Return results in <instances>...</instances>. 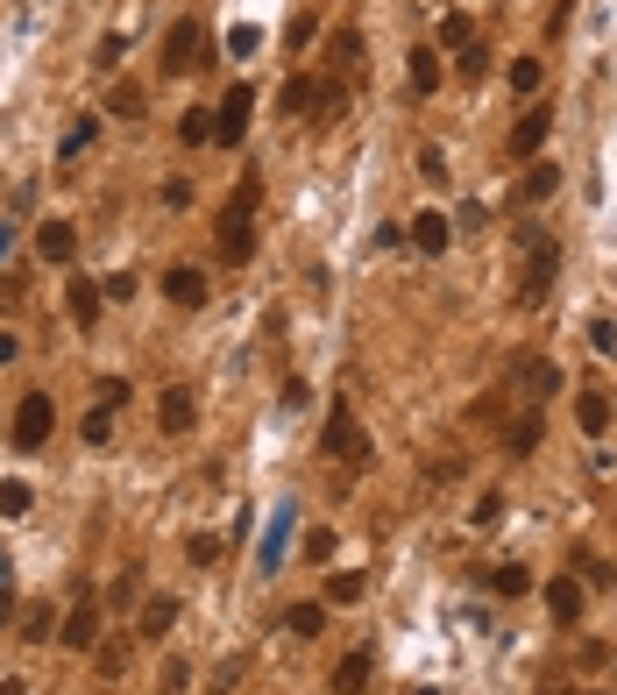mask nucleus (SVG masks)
I'll return each mask as SVG.
<instances>
[{"label": "nucleus", "mask_w": 617, "mask_h": 695, "mask_svg": "<svg viewBox=\"0 0 617 695\" xmlns=\"http://www.w3.org/2000/svg\"><path fill=\"white\" fill-rule=\"evenodd\" d=\"M185 681H192V660H178V653H171V660L157 667V688H164V695H178Z\"/></svg>", "instance_id": "nucleus-36"}, {"label": "nucleus", "mask_w": 617, "mask_h": 695, "mask_svg": "<svg viewBox=\"0 0 617 695\" xmlns=\"http://www.w3.org/2000/svg\"><path fill=\"white\" fill-rule=\"evenodd\" d=\"M71 249H79V227H71V220H43L36 227V256L43 263H71Z\"/></svg>", "instance_id": "nucleus-11"}, {"label": "nucleus", "mask_w": 617, "mask_h": 695, "mask_svg": "<svg viewBox=\"0 0 617 695\" xmlns=\"http://www.w3.org/2000/svg\"><path fill=\"white\" fill-rule=\"evenodd\" d=\"M29 504H36V490H29L22 476H8V483H0V518H22Z\"/></svg>", "instance_id": "nucleus-27"}, {"label": "nucleus", "mask_w": 617, "mask_h": 695, "mask_svg": "<svg viewBox=\"0 0 617 695\" xmlns=\"http://www.w3.org/2000/svg\"><path fill=\"white\" fill-rule=\"evenodd\" d=\"M185 554H192L199 568H213V561H220V539H213V532H192V539H185Z\"/></svg>", "instance_id": "nucleus-39"}, {"label": "nucleus", "mask_w": 617, "mask_h": 695, "mask_svg": "<svg viewBox=\"0 0 617 695\" xmlns=\"http://www.w3.org/2000/svg\"><path fill=\"white\" fill-rule=\"evenodd\" d=\"M412 93H440V57L433 50H412Z\"/></svg>", "instance_id": "nucleus-28"}, {"label": "nucleus", "mask_w": 617, "mask_h": 695, "mask_svg": "<svg viewBox=\"0 0 617 695\" xmlns=\"http://www.w3.org/2000/svg\"><path fill=\"white\" fill-rule=\"evenodd\" d=\"M490 589H497V596H511V603H518V596H532V568L504 561V568H490Z\"/></svg>", "instance_id": "nucleus-21"}, {"label": "nucleus", "mask_w": 617, "mask_h": 695, "mask_svg": "<svg viewBox=\"0 0 617 695\" xmlns=\"http://www.w3.org/2000/svg\"><path fill=\"white\" fill-rule=\"evenodd\" d=\"M57 646H71V653H93V646H100V603H93V589H79L71 617L57 625Z\"/></svg>", "instance_id": "nucleus-5"}, {"label": "nucleus", "mask_w": 617, "mask_h": 695, "mask_svg": "<svg viewBox=\"0 0 617 695\" xmlns=\"http://www.w3.org/2000/svg\"><path fill=\"white\" fill-rule=\"evenodd\" d=\"M8 249H15V235H8V227H0V263H8Z\"/></svg>", "instance_id": "nucleus-50"}, {"label": "nucleus", "mask_w": 617, "mask_h": 695, "mask_svg": "<svg viewBox=\"0 0 617 695\" xmlns=\"http://www.w3.org/2000/svg\"><path fill=\"white\" fill-rule=\"evenodd\" d=\"M518 192H525V199H532V206H539V199H554V192H561V171H554V164H532V171H525V185H518Z\"/></svg>", "instance_id": "nucleus-23"}, {"label": "nucleus", "mask_w": 617, "mask_h": 695, "mask_svg": "<svg viewBox=\"0 0 617 695\" xmlns=\"http://www.w3.org/2000/svg\"><path fill=\"white\" fill-rule=\"evenodd\" d=\"M547 135H554V107H532V114L511 128V157H539V149H547Z\"/></svg>", "instance_id": "nucleus-10"}, {"label": "nucleus", "mask_w": 617, "mask_h": 695, "mask_svg": "<svg viewBox=\"0 0 617 695\" xmlns=\"http://www.w3.org/2000/svg\"><path fill=\"white\" fill-rule=\"evenodd\" d=\"M539 79H547L539 57H511V93H539Z\"/></svg>", "instance_id": "nucleus-30"}, {"label": "nucleus", "mask_w": 617, "mask_h": 695, "mask_svg": "<svg viewBox=\"0 0 617 695\" xmlns=\"http://www.w3.org/2000/svg\"><path fill=\"white\" fill-rule=\"evenodd\" d=\"M0 695H29V681H0Z\"/></svg>", "instance_id": "nucleus-49"}, {"label": "nucleus", "mask_w": 617, "mask_h": 695, "mask_svg": "<svg viewBox=\"0 0 617 695\" xmlns=\"http://www.w3.org/2000/svg\"><path fill=\"white\" fill-rule=\"evenodd\" d=\"M405 235H412L426 256H447V242H454V220H447V213H419V220L405 227Z\"/></svg>", "instance_id": "nucleus-13"}, {"label": "nucleus", "mask_w": 617, "mask_h": 695, "mask_svg": "<svg viewBox=\"0 0 617 695\" xmlns=\"http://www.w3.org/2000/svg\"><path fill=\"white\" fill-rule=\"evenodd\" d=\"M227 50H235V57H256V50H263V29H235V36H227Z\"/></svg>", "instance_id": "nucleus-41"}, {"label": "nucleus", "mask_w": 617, "mask_h": 695, "mask_svg": "<svg viewBox=\"0 0 617 695\" xmlns=\"http://www.w3.org/2000/svg\"><path fill=\"white\" fill-rule=\"evenodd\" d=\"M277 398H284V412H298V405L313 398V391H305V376H284V391H277Z\"/></svg>", "instance_id": "nucleus-44"}, {"label": "nucleus", "mask_w": 617, "mask_h": 695, "mask_svg": "<svg viewBox=\"0 0 617 695\" xmlns=\"http://www.w3.org/2000/svg\"><path fill=\"white\" fill-rule=\"evenodd\" d=\"M50 426H57V405H50L43 391H29V398L15 405V447H22V454H36V447L50 440Z\"/></svg>", "instance_id": "nucleus-4"}, {"label": "nucleus", "mask_w": 617, "mask_h": 695, "mask_svg": "<svg viewBox=\"0 0 617 695\" xmlns=\"http://www.w3.org/2000/svg\"><path fill=\"white\" fill-rule=\"evenodd\" d=\"M525 277H518V305H547L554 277H561V242L554 235H539V227H525Z\"/></svg>", "instance_id": "nucleus-1"}, {"label": "nucleus", "mask_w": 617, "mask_h": 695, "mask_svg": "<svg viewBox=\"0 0 617 695\" xmlns=\"http://www.w3.org/2000/svg\"><path fill=\"white\" fill-rule=\"evenodd\" d=\"M15 355H22V334H8V327H0V369H8Z\"/></svg>", "instance_id": "nucleus-47"}, {"label": "nucleus", "mask_w": 617, "mask_h": 695, "mask_svg": "<svg viewBox=\"0 0 617 695\" xmlns=\"http://www.w3.org/2000/svg\"><path fill=\"white\" fill-rule=\"evenodd\" d=\"M539 447V412H525L518 426H511V454H532Z\"/></svg>", "instance_id": "nucleus-38"}, {"label": "nucleus", "mask_w": 617, "mask_h": 695, "mask_svg": "<svg viewBox=\"0 0 617 695\" xmlns=\"http://www.w3.org/2000/svg\"><path fill=\"white\" fill-rule=\"evenodd\" d=\"M100 313H107V291H100L93 277H71V320H79V327H100Z\"/></svg>", "instance_id": "nucleus-15"}, {"label": "nucleus", "mask_w": 617, "mask_h": 695, "mask_svg": "<svg viewBox=\"0 0 617 695\" xmlns=\"http://www.w3.org/2000/svg\"><path fill=\"white\" fill-rule=\"evenodd\" d=\"M8 582H15V561H8V554H0V596H8Z\"/></svg>", "instance_id": "nucleus-48"}, {"label": "nucleus", "mask_w": 617, "mask_h": 695, "mask_svg": "<svg viewBox=\"0 0 617 695\" xmlns=\"http://www.w3.org/2000/svg\"><path fill=\"white\" fill-rule=\"evenodd\" d=\"M50 625H57L50 603H29V610H22V639H50Z\"/></svg>", "instance_id": "nucleus-33"}, {"label": "nucleus", "mask_w": 617, "mask_h": 695, "mask_svg": "<svg viewBox=\"0 0 617 695\" xmlns=\"http://www.w3.org/2000/svg\"><path fill=\"white\" fill-rule=\"evenodd\" d=\"M575 426H582L589 440H603V433H610V398H603V391H582V398H575Z\"/></svg>", "instance_id": "nucleus-18"}, {"label": "nucleus", "mask_w": 617, "mask_h": 695, "mask_svg": "<svg viewBox=\"0 0 617 695\" xmlns=\"http://www.w3.org/2000/svg\"><path fill=\"white\" fill-rule=\"evenodd\" d=\"M256 206H263V178H242V185H235V199H227L220 213H235V220H256Z\"/></svg>", "instance_id": "nucleus-24"}, {"label": "nucleus", "mask_w": 617, "mask_h": 695, "mask_svg": "<svg viewBox=\"0 0 617 695\" xmlns=\"http://www.w3.org/2000/svg\"><path fill=\"white\" fill-rule=\"evenodd\" d=\"M320 625H327V603H291V610H284V632H291V639H313Z\"/></svg>", "instance_id": "nucleus-19"}, {"label": "nucleus", "mask_w": 617, "mask_h": 695, "mask_svg": "<svg viewBox=\"0 0 617 695\" xmlns=\"http://www.w3.org/2000/svg\"><path fill=\"white\" fill-rule=\"evenodd\" d=\"M327 603H362V575H327Z\"/></svg>", "instance_id": "nucleus-35"}, {"label": "nucleus", "mask_w": 617, "mask_h": 695, "mask_svg": "<svg viewBox=\"0 0 617 695\" xmlns=\"http://www.w3.org/2000/svg\"><path fill=\"white\" fill-rule=\"evenodd\" d=\"M107 433H114V405H93V412L79 419V440H93V447H100Z\"/></svg>", "instance_id": "nucleus-32"}, {"label": "nucleus", "mask_w": 617, "mask_h": 695, "mask_svg": "<svg viewBox=\"0 0 617 695\" xmlns=\"http://www.w3.org/2000/svg\"><path fill=\"white\" fill-rule=\"evenodd\" d=\"M192 419H199V398L185 391V383H164V398H157V426H164V433H192Z\"/></svg>", "instance_id": "nucleus-9"}, {"label": "nucleus", "mask_w": 617, "mask_h": 695, "mask_svg": "<svg viewBox=\"0 0 617 695\" xmlns=\"http://www.w3.org/2000/svg\"><path fill=\"white\" fill-rule=\"evenodd\" d=\"M171 625H178V596H149L135 617V639H171Z\"/></svg>", "instance_id": "nucleus-12"}, {"label": "nucleus", "mask_w": 617, "mask_h": 695, "mask_svg": "<svg viewBox=\"0 0 617 695\" xmlns=\"http://www.w3.org/2000/svg\"><path fill=\"white\" fill-rule=\"evenodd\" d=\"M107 107H114V121H135V114H142V107H149V93H142V86H135V79H121V86H114V100H107Z\"/></svg>", "instance_id": "nucleus-25"}, {"label": "nucleus", "mask_w": 617, "mask_h": 695, "mask_svg": "<svg viewBox=\"0 0 617 695\" xmlns=\"http://www.w3.org/2000/svg\"><path fill=\"white\" fill-rule=\"evenodd\" d=\"M547 610L561 617V625H575V617H582V582H568V575H561V582L547 589Z\"/></svg>", "instance_id": "nucleus-20"}, {"label": "nucleus", "mask_w": 617, "mask_h": 695, "mask_svg": "<svg viewBox=\"0 0 617 695\" xmlns=\"http://www.w3.org/2000/svg\"><path fill=\"white\" fill-rule=\"evenodd\" d=\"M249 114H256V93L249 86H227V100L213 107V142H242L249 135Z\"/></svg>", "instance_id": "nucleus-6"}, {"label": "nucleus", "mask_w": 617, "mask_h": 695, "mask_svg": "<svg viewBox=\"0 0 617 695\" xmlns=\"http://www.w3.org/2000/svg\"><path fill=\"white\" fill-rule=\"evenodd\" d=\"M121 57H128V36H100V50H93V64H100V71H114Z\"/></svg>", "instance_id": "nucleus-40"}, {"label": "nucleus", "mask_w": 617, "mask_h": 695, "mask_svg": "<svg viewBox=\"0 0 617 695\" xmlns=\"http://www.w3.org/2000/svg\"><path fill=\"white\" fill-rule=\"evenodd\" d=\"M440 43H447V50L461 57V50L476 43V22H469V15H440Z\"/></svg>", "instance_id": "nucleus-26"}, {"label": "nucleus", "mask_w": 617, "mask_h": 695, "mask_svg": "<svg viewBox=\"0 0 617 695\" xmlns=\"http://www.w3.org/2000/svg\"><path fill=\"white\" fill-rule=\"evenodd\" d=\"M291 518H298L291 504H277V511H270V539H263V554H256V568H263V575H270V568L284 561V539H291Z\"/></svg>", "instance_id": "nucleus-17"}, {"label": "nucleus", "mask_w": 617, "mask_h": 695, "mask_svg": "<svg viewBox=\"0 0 617 695\" xmlns=\"http://www.w3.org/2000/svg\"><path fill=\"white\" fill-rule=\"evenodd\" d=\"M327 64L348 71V79H362V29H334L327 36Z\"/></svg>", "instance_id": "nucleus-16"}, {"label": "nucleus", "mask_w": 617, "mask_h": 695, "mask_svg": "<svg viewBox=\"0 0 617 695\" xmlns=\"http://www.w3.org/2000/svg\"><path fill=\"white\" fill-rule=\"evenodd\" d=\"M164 298L178 305V313H199V305H206V270H192V263L164 270Z\"/></svg>", "instance_id": "nucleus-8"}, {"label": "nucleus", "mask_w": 617, "mask_h": 695, "mask_svg": "<svg viewBox=\"0 0 617 695\" xmlns=\"http://www.w3.org/2000/svg\"><path fill=\"white\" fill-rule=\"evenodd\" d=\"M93 135H100V114H86V121H79V128H71V135H64V142H57V157H79V149H86V142H93Z\"/></svg>", "instance_id": "nucleus-34"}, {"label": "nucleus", "mask_w": 617, "mask_h": 695, "mask_svg": "<svg viewBox=\"0 0 617 695\" xmlns=\"http://www.w3.org/2000/svg\"><path fill=\"white\" fill-rule=\"evenodd\" d=\"M128 653H135V639H100V646H93V667H100V674L114 681V674L128 667Z\"/></svg>", "instance_id": "nucleus-22"}, {"label": "nucleus", "mask_w": 617, "mask_h": 695, "mask_svg": "<svg viewBox=\"0 0 617 695\" xmlns=\"http://www.w3.org/2000/svg\"><path fill=\"white\" fill-rule=\"evenodd\" d=\"M178 142H192V149H199V142H213V114H206V107L178 114Z\"/></svg>", "instance_id": "nucleus-31"}, {"label": "nucleus", "mask_w": 617, "mask_h": 695, "mask_svg": "<svg viewBox=\"0 0 617 695\" xmlns=\"http://www.w3.org/2000/svg\"><path fill=\"white\" fill-rule=\"evenodd\" d=\"M589 341H596L603 355H617V327H610V320H596V327H589Z\"/></svg>", "instance_id": "nucleus-46"}, {"label": "nucleus", "mask_w": 617, "mask_h": 695, "mask_svg": "<svg viewBox=\"0 0 617 695\" xmlns=\"http://www.w3.org/2000/svg\"><path fill=\"white\" fill-rule=\"evenodd\" d=\"M369 674H376V653H369V646H355V653L334 667V695H362V688H369Z\"/></svg>", "instance_id": "nucleus-14"}, {"label": "nucleus", "mask_w": 617, "mask_h": 695, "mask_svg": "<svg viewBox=\"0 0 617 695\" xmlns=\"http://www.w3.org/2000/svg\"><path fill=\"white\" fill-rule=\"evenodd\" d=\"M518 376H525V391H532V398H554V391H561V376H554L547 362H518Z\"/></svg>", "instance_id": "nucleus-29"}, {"label": "nucleus", "mask_w": 617, "mask_h": 695, "mask_svg": "<svg viewBox=\"0 0 617 695\" xmlns=\"http://www.w3.org/2000/svg\"><path fill=\"white\" fill-rule=\"evenodd\" d=\"M320 447H327L334 461H348L355 476H362L369 461H376V447H369V433H362V419H355V405H334V412H327V433H320Z\"/></svg>", "instance_id": "nucleus-2"}, {"label": "nucleus", "mask_w": 617, "mask_h": 695, "mask_svg": "<svg viewBox=\"0 0 617 695\" xmlns=\"http://www.w3.org/2000/svg\"><path fill=\"white\" fill-rule=\"evenodd\" d=\"M213 242H220V256H227V270H242V263L256 256V220H235V213H220V227H213Z\"/></svg>", "instance_id": "nucleus-7"}, {"label": "nucleus", "mask_w": 617, "mask_h": 695, "mask_svg": "<svg viewBox=\"0 0 617 695\" xmlns=\"http://www.w3.org/2000/svg\"><path fill=\"white\" fill-rule=\"evenodd\" d=\"M100 405H114V412L128 405V383H121V376H107V383H100Z\"/></svg>", "instance_id": "nucleus-45"}, {"label": "nucleus", "mask_w": 617, "mask_h": 695, "mask_svg": "<svg viewBox=\"0 0 617 695\" xmlns=\"http://www.w3.org/2000/svg\"><path fill=\"white\" fill-rule=\"evenodd\" d=\"M305 561H334V532H327V525H320L313 539H305Z\"/></svg>", "instance_id": "nucleus-42"}, {"label": "nucleus", "mask_w": 617, "mask_h": 695, "mask_svg": "<svg viewBox=\"0 0 617 695\" xmlns=\"http://www.w3.org/2000/svg\"><path fill=\"white\" fill-rule=\"evenodd\" d=\"M199 64H206V29L185 15L164 29V71H199Z\"/></svg>", "instance_id": "nucleus-3"}, {"label": "nucleus", "mask_w": 617, "mask_h": 695, "mask_svg": "<svg viewBox=\"0 0 617 695\" xmlns=\"http://www.w3.org/2000/svg\"><path fill=\"white\" fill-rule=\"evenodd\" d=\"M100 291H107V298H114V305H128V298H135V277H128V270H114V277H107V284H100Z\"/></svg>", "instance_id": "nucleus-43"}, {"label": "nucleus", "mask_w": 617, "mask_h": 695, "mask_svg": "<svg viewBox=\"0 0 617 695\" xmlns=\"http://www.w3.org/2000/svg\"><path fill=\"white\" fill-rule=\"evenodd\" d=\"M454 71H461V79H483V71H490V50H483V43H469V50L454 57Z\"/></svg>", "instance_id": "nucleus-37"}, {"label": "nucleus", "mask_w": 617, "mask_h": 695, "mask_svg": "<svg viewBox=\"0 0 617 695\" xmlns=\"http://www.w3.org/2000/svg\"><path fill=\"white\" fill-rule=\"evenodd\" d=\"M589 695H603V688H589Z\"/></svg>", "instance_id": "nucleus-51"}]
</instances>
